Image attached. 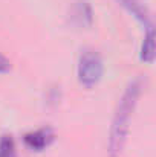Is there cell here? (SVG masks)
I'll use <instances>...</instances> for the list:
<instances>
[{"instance_id": "cell-1", "label": "cell", "mask_w": 156, "mask_h": 157, "mask_svg": "<svg viewBox=\"0 0 156 157\" xmlns=\"http://www.w3.org/2000/svg\"><path fill=\"white\" fill-rule=\"evenodd\" d=\"M141 90H142V81L139 78L130 81L116 105V110L112 119L110 134H109V150L107 151L110 157H119L124 150V145L127 142L129 131H130V121H132L133 111L138 104Z\"/></svg>"}, {"instance_id": "cell-2", "label": "cell", "mask_w": 156, "mask_h": 157, "mask_svg": "<svg viewBox=\"0 0 156 157\" xmlns=\"http://www.w3.org/2000/svg\"><path fill=\"white\" fill-rule=\"evenodd\" d=\"M103 73L104 64L101 55L95 49H84L78 58V66H77L78 82L86 89H92L101 81Z\"/></svg>"}, {"instance_id": "cell-3", "label": "cell", "mask_w": 156, "mask_h": 157, "mask_svg": "<svg viewBox=\"0 0 156 157\" xmlns=\"http://www.w3.org/2000/svg\"><path fill=\"white\" fill-rule=\"evenodd\" d=\"M55 140V133L51 127H42L35 131H29L23 136L25 145L32 151H43Z\"/></svg>"}, {"instance_id": "cell-4", "label": "cell", "mask_w": 156, "mask_h": 157, "mask_svg": "<svg viewBox=\"0 0 156 157\" xmlns=\"http://www.w3.org/2000/svg\"><path fill=\"white\" fill-rule=\"evenodd\" d=\"M70 21L78 28H90L94 23V11L87 0H77L70 9Z\"/></svg>"}, {"instance_id": "cell-5", "label": "cell", "mask_w": 156, "mask_h": 157, "mask_svg": "<svg viewBox=\"0 0 156 157\" xmlns=\"http://www.w3.org/2000/svg\"><path fill=\"white\" fill-rule=\"evenodd\" d=\"M124 8H127L144 26H147V31L149 29H153L152 28V21H150V14L146 8V5L141 2V0H118Z\"/></svg>"}, {"instance_id": "cell-6", "label": "cell", "mask_w": 156, "mask_h": 157, "mask_svg": "<svg viewBox=\"0 0 156 157\" xmlns=\"http://www.w3.org/2000/svg\"><path fill=\"white\" fill-rule=\"evenodd\" d=\"M153 58H155V32L153 29H149L141 46V59L146 63H153Z\"/></svg>"}, {"instance_id": "cell-7", "label": "cell", "mask_w": 156, "mask_h": 157, "mask_svg": "<svg viewBox=\"0 0 156 157\" xmlns=\"http://www.w3.org/2000/svg\"><path fill=\"white\" fill-rule=\"evenodd\" d=\"M0 157H17V148L12 136H2L0 137Z\"/></svg>"}, {"instance_id": "cell-8", "label": "cell", "mask_w": 156, "mask_h": 157, "mask_svg": "<svg viewBox=\"0 0 156 157\" xmlns=\"http://www.w3.org/2000/svg\"><path fill=\"white\" fill-rule=\"evenodd\" d=\"M9 70H11V61L0 53V73H6Z\"/></svg>"}]
</instances>
